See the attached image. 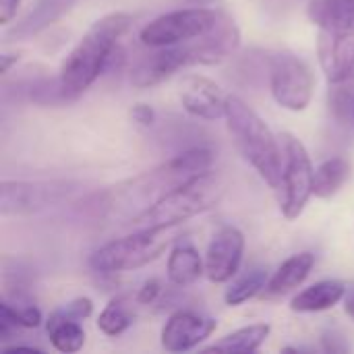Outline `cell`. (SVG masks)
Returning <instances> with one entry per match:
<instances>
[{
    "instance_id": "1",
    "label": "cell",
    "mask_w": 354,
    "mask_h": 354,
    "mask_svg": "<svg viewBox=\"0 0 354 354\" xmlns=\"http://www.w3.org/2000/svg\"><path fill=\"white\" fill-rule=\"evenodd\" d=\"M212 162H214V156L209 149H203V147L189 149L160 164L158 168L147 170L97 195V203L93 205V209L97 216H104V218L124 216V224H129L135 216L151 207L158 199H162L172 189L207 172L212 168Z\"/></svg>"
},
{
    "instance_id": "2",
    "label": "cell",
    "mask_w": 354,
    "mask_h": 354,
    "mask_svg": "<svg viewBox=\"0 0 354 354\" xmlns=\"http://www.w3.org/2000/svg\"><path fill=\"white\" fill-rule=\"evenodd\" d=\"M131 23V15L110 12L95 21L89 31L77 41V46L68 52L58 73L60 87L68 102L77 100L83 91H87L93 81L106 71V66L114 58L118 39L127 33Z\"/></svg>"
},
{
    "instance_id": "3",
    "label": "cell",
    "mask_w": 354,
    "mask_h": 354,
    "mask_svg": "<svg viewBox=\"0 0 354 354\" xmlns=\"http://www.w3.org/2000/svg\"><path fill=\"white\" fill-rule=\"evenodd\" d=\"M224 118L243 158L272 189H280L284 174V151L270 127L251 106H247L236 95H230L226 100Z\"/></svg>"
},
{
    "instance_id": "4",
    "label": "cell",
    "mask_w": 354,
    "mask_h": 354,
    "mask_svg": "<svg viewBox=\"0 0 354 354\" xmlns=\"http://www.w3.org/2000/svg\"><path fill=\"white\" fill-rule=\"evenodd\" d=\"M226 195V178L212 170L183 183L166 193L151 207L135 216L129 226L137 228H172L203 212L214 209Z\"/></svg>"
},
{
    "instance_id": "5",
    "label": "cell",
    "mask_w": 354,
    "mask_h": 354,
    "mask_svg": "<svg viewBox=\"0 0 354 354\" xmlns=\"http://www.w3.org/2000/svg\"><path fill=\"white\" fill-rule=\"evenodd\" d=\"M170 228H137L133 234L110 241L100 247L89 266L100 274H118L139 270L151 261H156L170 243Z\"/></svg>"
},
{
    "instance_id": "6",
    "label": "cell",
    "mask_w": 354,
    "mask_h": 354,
    "mask_svg": "<svg viewBox=\"0 0 354 354\" xmlns=\"http://www.w3.org/2000/svg\"><path fill=\"white\" fill-rule=\"evenodd\" d=\"M220 10L205 8V6H193V8H180L166 15L156 17L149 21L141 33L139 39L147 48H164V46H176L191 39H197L205 33H209L216 23L220 21Z\"/></svg>"
},
{
    "instance_id": "7",
    "label": "cell",
    "mask_w": 354,
    "mask_h": 354,
    "mask_svg": "<svg viewBox=\"0 0 354 354\" xmlns=\"http://www.w3.org/2000/svg\"><path fill=\"white\" fill-rule=\"evenodd\" d=\"M79 183L71 180H4L0 187L2 216H31L71 199Z\"/></svg>"
},
{
    "instance_id": "8",
    "label": "cell",
    "mask_w": 354,
    "mask_h": 354,
    "mask_svg": "<svg viewBox=\"0 0 354 354\" xmlns=\"http://www.w3.org/2000/svg\"><path fill=\"white\" fill-rule=\"evenodd\" d=\"M284 174H282V214L286 220H297L309 197L313 195V164L305 145L290 133H282Z\"/></svg>"
},
{
    "instance_id": "9",
    "label": "cell",
    "mask_w": 354,
    "mask_h": 354,
    "mask_svg": "<svg viewBox=\"0 0 354 354\" xmlns=\"http://www.w3.org/2000/svg\"><path fill=\"white\" fill-rule=\"evenodd\" d=\"M270 87L282 108L301 112L313 97V75L295 54L278 52L270 58Z\"/></svg>"
},
{
    "instance_id": "10",
    "label": "cell",
    "mask_w": 354,
    "mask_h": 354,
    "mask_svg": "<svg viewBox=\"0 0 354 354\" xmlns=\"http://www.w3.org/2000/svg\"><path fill=\"white\" fill-rule=\"evenodd\" d=\"M245 236L234 226L220 228L205 253V276L214 284H224L232 280L243 263Z\"/></svg>"
},
{
    "instance_id": "11",
    "label": "cell",
    "mask_w": 354,
    "mask_h": 354,
    "mask_svg": "<svg viewBox=\"0 0 354 354\" xmlns=\"http://www.w3.org/2000/svg\"><path fill=\"white\" fill-rule=\"evenodd\" d=\"M307 15L319 29L317 41H354V0H309Z\"/></svg>"
},
{
    "instance_id": "12",
    "label": "cell",
    "mask_w": 354,
    "mask_h": 354,
    "mask_svg": "<svg viewBox=\"0 0 354 354\" xmlns=\"http://www.w3.org/2000/svg\"><path fill=\"white\" fill-rule=\"evenodd\" d=\"M191 66L187 44L153 48L151 54L143 56L131 71V83L135 87H153L164 79L172 77L176 71Z\"/></svg>"
},
{
    "instance_id": "13",
    "label": "cell",
    "mask_w": 354,
    "mask_h": 354,
    "mask_svg": "<svg viewBox=\"0 0 354 354\" xmlns=\"http://www.w3.org/2000/svg\"><path fill=\"white\" fill-rule=\"evenodd\" d=\"M214 330L216 319L193 311H176L162 328V346L170 353H185L207 340Z\"/></svg>"
},
{
    "instance_id": "14",
    "label": "cell",
    "mask_w": 354,
    "mask_h": 354,
    "mask_svg": "<svg viewBox=\"0 0 354 354\" xmlns=\"http://www.w3.org/2000/svg\"><path fill=\"white\" fill-rule=\"evenodd\" d=\"M226 100L222 89L207 77L189 75L180 83V104L197 118L218 120L226 116Z\"/></svg>"
},
{
    "instance_id": "15",
    "label": "cell",
    "mask_w": 354,
    "mask_h": 354,
    "mask_svg": "<svg viewBox=\"0 0 354 354\" xmlns=\"http://www.w3.org/2000/svg\"><path fill=\"white\" fill-rule=\"evenodd\" d=\"M313 266H315V255L309 251H303V253L288 257L278 268V272L268 280V284L263 288L266 299L284 297V295L292 292L295 288H299L307 280V276L311 274Z\"/></svg>"
},
{
    "instance_id": "16",
    "label": "cell",
    "mask_w": 354,
    "mask_h": 354,
    "mask_svg": "<svg viewBox=\"0 0 354 354\" xmlns=\"http://www.w3.org/2000/svg\"><path fill=\"white\" fill-rule=\"evenodd\" d=\"M73 4H75V0H39L33 6V10H29L6 33V39L8 41H21V39H29V37L37 35L39 31L50 27L56 19H60Z\"/></svg>"
},
{
    "instance_id": "17",
    "label": "cell",
    "mask_w": 354,
    "mask_h": 354,
    "mask_svg": "<svg viewBox=\"0 0 354 354\" xmlns=\"http://www.w3.org/2000/svg\"><path fill=\"white\" fill-rule=\"evenodd\" d=\"M346 297V286L338 280H324L317 282L303 292H299L290 301V309L295 313H317L336 307Z\"/></svg>"
},
{
    "instance_id": "18",
    "label": "cell",
    "mask_w": 354,
    "mask_h": 354,
    "mask_svg": "<svg viewBox=\"0 0 354 354\" xmlns=\"http://www.w3.org/2000/svg\"><path fill=\"white\" fill-rule=\"evenodd\" d=\"M203 274H205V263L201 261V255L193 245L180 243L172 249L168 257V280L174 286H191Z\"/></svg>"
},
{
    "instance_id": "19",
    "label": "cell",
    "mask_w": 354,
    "mask_h": 354,
    "mask_svg": "<svg viewBox=\"0 0 354 354\" xmlns=\"http://www.w3.org/2000/svg\"><path fill=\"white\" fill-rule=\"evenodd\" d=\"M46 332L50 336V342L60 353H79L85 344V332L79 326L77 319L68 317L62 309H56L50 313L46 322Z\"/></svg>"
},
{
    "instance_id": "20",
    "label": "cell",
    "mask_w": 354,
    "mask_h": 354,
    "mask_svg": "<svg viewBox=\"0 0 354 354\" xmlns=\"http://www.w3.org/2000/svg\"><path fill=\"white\" fill-rule=\"evenodd\" d=\"M272 328L268 324H253L247 328H241L224 338H220L218 342H214L212 346L203 348V353H255L270 336Z\"/></svg>"
},
{
    "instance_id": "21",
    "label": "cell",
    "mask_w": 354,
    "mask_h": 354,
    "mask_svg": "<svg viewBox=\"0 0 354 354\" xmlns=\"http://www.w3.org/2000/svg\"><path fill=\"white\" fill-rule=\"evenodd\" d=\"M351 174V164L344 158H330L315 168L313 195L319 199H332Z\"/></svg>"
},
{
    "instance_id": "22",
    "label": "cell",
    "mask_w": 354,
    "mask_h": 354,
    "mask_svg": "<svg viewBox=\"0 0 354 354\" xmlns=\"http://www.w3.org/2000/svg\"><path fill=\"white\" fill-rule=\"evenodd\" d=\"M133 307L129 297L112 299L97 317V328L106 336H120L133 324Z\"/></svg>"
},
{
    "instance_id": "23",
    "label": "cell",
    "mask_w": 354,
    "mask_h": 354,
    "mask_svg": "<svg viewBox=\"0 0 354 354\" xmlns=\"http://www.w3.org/2000/svg\"><path fill=\"white\" fill-rule=\"evenodd\" d=\"M268 284V274L266 270H249L247 274H243L236 282L230 284V288L226 290L224 295V301L226 305L230 307H236V305H243L247 303L249 299L257 297Z\"/></svg>"
},
{
    "instance_id": "24",
    "label": "cell",
    "mask_w": 354,
    "mask_h": 354,
    "mask_svg": "<svg viewBox=\"0 0 354 354\" xmlns=\"http://www.w3.org/2000/svg\"><path fill=\"white\" fill-rule=\"evenodd\" d=\"M68 317H73V319H77V322H83V319H87L89 315H91V311H93V305H91V301L89 299H85V297H81V299H75V301H71V303H66L64 307H60Z\"/></svg>"
},
{
    "instance_id": "25",
    "label": "cell",
    "mask_w": 354,
    "mask_h": 354,
    "mask_svg": "<svg viewBox=\"0 0 354 354\" xmlns=\"http://www.w3.org/2000/svg\"><path fill=\"white\" fill-rule=\"evenodd\" d=\"M160 295H162V284H160L158 280H147V282L139 288V292L135 295V301H137L139 305H151V303L158 301Z\"/></svg>"
},
{
    "instance_id": "26",
    "label": "cell",
    "mask_w": 354,
    "mask_h": 354,
    "mask_svg": "<svg viewBox=\"0 0 354 354\" xmlns=\"http://www.w3.org/2000/svg\"><path fill=\"white\" fill-rule=\"evenodd\" d=\"M131 118L139 124V127H151L156 122V110L147 104H135L131 110Z\"/></svg>"
},
{
    "instance_id": "27",
    "label": "cell",
    "mask_w": 354,
    "mask_h": 354,
    "mask_svg": "<svg viewBox=\"0 0 354 354\" xmlns=\"http://www.w3.org/2000/svg\"><path fill=\"white\" fill-rule=\"evenodd\" d=\"M324 348L328 351V353H348L351 351V346L342 340V336L340 334H336V332H326L324 334Z\"/></svg>"
},
{
    "instance_id": "28",
    "label": "cell",
    "mask_w": 354,
    "mask_h": 354,
    "mask_svg": "<svg viewBox=\"0 0 354 354\" xmlns=\"http://www.w3.org/2000/svg\"><path fill=\"white\" fill-rule=\"evenodd\" d=\"M19 4H21V0H0V23L6 25L17 15Z\"/></svg>"
},
{
    "instance_id": "29",
    "label": "cell",
    "mask_w": 354,
    "mask_h": 354,
    "mask_svg": "<svg viewBox=\"0 0 354 354\" xmlns=\"http://www.w3.org/2000/svg\"><path fill=\"white\" fill-rule=\"evenodd\" d=\"M0 58H2V66H0V71H2V75H6V73L10 71V66L19 60V54H2Z\"/></svg>"
},
{
    "instance_id": "30",
    "label": "cell",
    "mask_w": 354,
    "mask_h": 354,
    "mask_svg": "<svg viewBox=\"0 0 354 354\" xmlns=\"http://www.w3.org/2000/svg\"><path fill=\"white\" fill-rule=\"evenodd\" d=\"M344 311H346V315L354 322V286L346 292V297H344Z\"/></svg>"
},
{
    "instance_id": "31",
    "label": "cell",
    "mask_w": 354,
    "mask_h": 354,
    "mask_svg": "<svg viewBox=\"0 0 354 354\" xmlns=\"http://www.w3.org/2000/svg\"><path fill=\"white\" fill-rule=\"evenodd\" d=\"M191 2H195V4H201V6H203V4H207L209 0H191Z\"/></svg>"
},
{
    "instance_id": "32",
    "label": "cell",
    "mask_w": 354,
    "mask_h": 354,
    "mask_svg": "<svg viewBox=\"0 0 354 354\" xmlns=\"http://www.w3.org/2000/svg\"><path fill=\"white\" fill-rule=\"evenodd\" d=\"M353 114H354V108H353Z\"/></svg>"
}]
</instances>
